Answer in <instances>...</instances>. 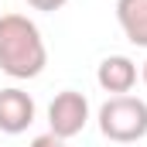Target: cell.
Returning a JSON list of instances; mask_svg holds the SVG:
<instances>
[{"label": "cell", "mask_w": 147, "mask_h": 147, "mask_svg": "<svg viewBox=\"0 0 147 147\" xmlns=\"http://www.w3.org/2000/svg\"><path fill=\"white\" fill-rule=\"evenodd\" d=\"M48 65V48L34 21L24 14L0 17V69L10 79H34Z\"/></svg>", "instance_id": "cell-1"}, {"label": "cell", "mask_w": 147, "mask_h": 147, "mask_svg": "<svg viewBox=\"0 0 147 147\" xmlns=\"http://www.w3.org/2000/svg\"><path fill=\"white\" fill-rule=\"evenodd\" d=\"M99 130L113 144H134L147 137V103L140 96H110L99 106Z\"/></svg>", "instance_id": "cell-2"}, {"label": "cell", "mask_w": 147, "mask_h": 147, "mask_svg": "<svg viewBox=\"0 0 147 147\" xmlns=\"http://www.w3.org/2000/svg\"><path fill=\"white\" fill-rule=\"evenodd\" d=\"M86 123H89V99L82 92H75V89H62L51 99V106H48V127H51V134L62 137V140H69V137L86 130Z\"/></svg>", "instance_id": "cell-3"}, {"label": "cell", "mask_w": 147, "mask_h": 147, "mask_svg": "<svg viewBox=\"0 0 147 147\" xmlns=\"http://www.w3.org/2000/svg\"><path fill=\"white\" fill-rule=\"evenodd\" d=\"M34 123V99L24 89H0V134H24Z\"/></svg>", "instance_id": "cell-4"}, {"label": "cell", "mask_w": 147, "mask_h": 147, "mask_svg": "<svg viewBox=\"0 0 147 147\" xmlns=\"http://www.w3.org/2000/svg\"><path fill=\"white\" fill-rule=\"evenodd\" d=\"M96 82L103 92H113V96H127L134 86H137V65L127 58V55H110L99 62L96 69Z\"/></svg>", "instance_id": "cell-5"}, {"label": "cell", "mask_w": 147, "mask_h": 147, "mask_svg": "<svg viewBox=\"0 0 147 147\" xmlns=\"http://www.w3.org/2000/svg\"><path fill=\"white\" fill-rule=\"evenodd\" d=\"M116 21L130 45L147 48V0H116Z\"/></svg>", "instance_id": "cell-6"}, {"label": "cell", "mask_w": 147, "mask_h": 147, "mask_svg": "<svg viewBox=\"0 0 147 147\" xmlns=\"http://www.w3.org/2000/svg\"><path fill=\"white\" fill-rule=\"evenodd\" d=\"M31 147H65V140H62V137H55V134L48 130V134H38L34 140H31Z\"/></svg>", "instance_id": "cell-7"}, {"label": "cell", "mask_w": 147, "mask_h": 147, "mask_svg": "<svg viewBox=\"0 0 147 147\" xmlns=\"http://www.w3.org/2000/svg\"><path fill=\"white\" fill-rule=\"evenodd\" d=\"M28 3H31L34 10H62L69 0H28Z\"/></svg>", "instance_id": "cell-8"}, {"label": "cell", "mask_w": 147, "mask_h": 147, "mask_svg": "<svg viewBox=\"0 0 147 147\" xmlns=\"http://www.w3.org/2000/svg\"><path fill=\"white\" fill-rule=\"evenodd\" d=\"M140 79H144V86H147V62H144V69H140Z\"/></svg>", "instance_id": "cell-9"}]
</instances>
